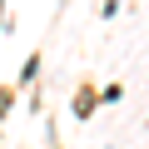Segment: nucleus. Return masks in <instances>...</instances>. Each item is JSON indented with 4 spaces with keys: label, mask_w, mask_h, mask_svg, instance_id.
Wrapping results in <instances>:
<instances>
[{
    "label": "nucleus",
    "mask_w": 149,
    "mask_h": 149,
    "mask_svg": "<svg viewBox=\"0 0 149 149\" xmlns=\"http://www.w3.org/2000/svg\"><path fill=\"white\" fill-rule=\"evenodd\" d=\"M95 104H100V95H95V90H80V95H74V114H80V119H85Z\"/></svg>",
    "instance_id": "nucleus-1"
},
{
    "label": "nucleus",
    "mask_w": 149,
    "mask_h": 149,
    "mask_svg": "<svg viewBox=\"0 0 149 149\" xmlns=\"http://www.w3.org/2000/svg\"><path fill=\"white\" fill-rule=\"evenodd\" d=\"M35 74H40V55H30V60H25V70H20V85H30Z\"/></svg>",
    "instance_id": "nucleus-2"
}]
</instances>
